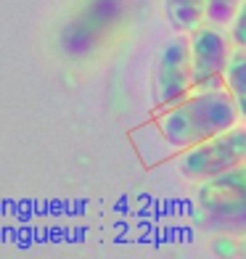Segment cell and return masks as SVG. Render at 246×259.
I'll return each instance as SVG.
<instances>
[{"label": "cell", "mask_w": 246, "mask_h": 259, "mask_svg": "<svg viewBox=\"0 0 246 259\" xmlns=\"http://www.w3.org/2000/svg\"><path fill=\"white\" fill-rule=\"evenodd\" d=\"M148 124L172 159L233 130L241 124V116L228 90H196L172 109L154 114Z\"/></svg>", "instance_id": "obj_1"}, {"label": "cell", "mask_w": 246, "mask_h": 259, "mask_svg": "<svg viewBox=\"0 0 246 259\" xmlns=\"http://www.w3.org/2000/svg\"><path fill=\"white\" fill-rule=\"evenodd\" d=\"M178 172L191 183H207L246 164V124H236L207 143L175 156Z\"/></svg>", "instance_id": "obj_2"}, {"label": "cell", "mask_w": 246, "mask_h": 259, "mask_svg": "<svg viewBox=\"0 0 246 259\" xmlns=\"http://www.w3.org/2000/svg\"><path fill=\"white\" fill-rule=\"evenodd\" d=\"M193 96V77H191V48L188 34H172L161 45L151 77V106L154 111L172 109L175 103Z\"/></svg>", "instance_id": "obj_3"}, {"label": "cell", "mask_w": 246, "mask_h": 259, "mask_svg": "<svg viewBox=\"0 0 246 259\" xmlns=\"http://www.w3.org/2000/svg\"><path fill=\"white\" fill-rule=\"evenodd\" d=\"M191 48V77H193V93L196 90H225V74L233 42L230 34L222 27L201 24L188 34Z\"/></svg>", "instance_id": "obj_4"}, {"label": "cell", "mask_w": 246, "mask_h": 259, "mask_svg": "<svg viewBox=\"0 0 246 259\" xmlns=\"http://www.w3.org/2000/svg\"><path fill=\"white\" fill-rule=\"evenodd\" d=\"M196 204L212 222L238 225L246 220V164L196 188Z\"/></svg>", "instance_id": "obj_5"}, {"label": "cell", "mask_w": 246, "mask_h": 259, "mask_svg": "<svg viewBox=\"0 0 246 259\" xmlns=\"http://www.w3.org/2000/svg\"><path fill=\"white\" fill-rule=\"evenodd\" d=\"M164 16L175 34H191L204 24L207 0H164Z\"/></svg>", "instance_id": "obj_6"}, {"label": "cell", "mask_w": 246, "mask_h": 259, "mask_svg": "<svg viewBox=\"0 0 246 259\" xmlns=\"http://www.w3.org/2000/svg\"><path fill=\"white\" fill-rule=\"evenodd\" d=\"M222 79H225V90L230 93V98L238 109V116L246 124V51L243 48H233Z\"/></svg>", "instance_id": "obj_7"}, {"label": "cell", "mask_w": 246, "mask_h": 259, "mask_svg": "<svg viewBox=\"0 0 246 259\" xmlns=\"http://www.w3.org/2000/svg\"><path fill=\"white\" fill-rule=\"evenodd\" d=\"M241 6H243V0H207V16H204V24L222 27V29H225V24L230 27Z\"/></svg>", "instance_id": "obj_8"}, {"label": "cell", "mask_w": 246, "mask_h": 259, "mask_svg": "<svg viewBox=\"0 0 246 259\" xmlns=\"http://www.w3.org/2000/svg\"><path fill=\"white\" fill-rule=\"evenodd\" d=\"M228 34H230L233 48H243V51H246V0H243V6L238 8V14H236V19H233V24L228 27Z\"/></svg>", "instance_id": "obj_9"}, {"label": "cell", "mask_w": 246, "mask_h": 259, "mask_svg": "<svg viewBox=\"0 0 246 259\" xmlns=\"http://www.w3.org/2000/svg\"><path fill=\"white\" fill-rule=\"evenodd\" d=\"M238 256H241V259H246V235L238 241Z\"/></svg>", "instance_id": "obj_10"}]
</instances>
